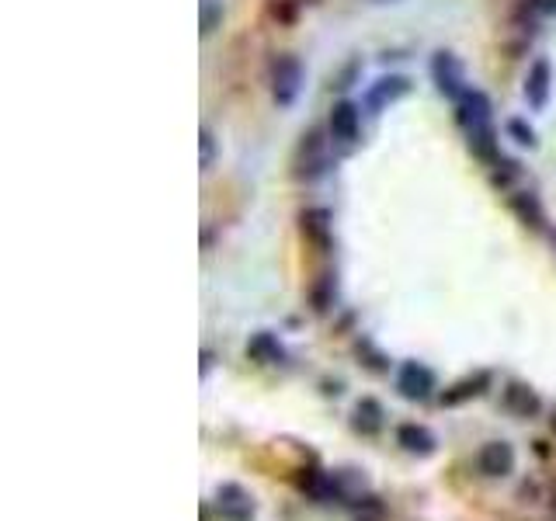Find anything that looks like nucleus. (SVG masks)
I'll return each mask as SVG.
<instances>
[{
  "label": "nucleus",
  "instance_id": "423d86ee",
  "mask_svg": "<svg viewBox=\"0 0 556 521\" xmlns=\"http://www.w3.org/2000/svg\"><path fill=\"white\" fill-rule=\"evenodd\" d=\"M515 445L511 442H487L484 449L477 452V469L487 476V480H504V476L515 473Z\"/></svg>",
  "mask_w": 556,
  "mask_h": 521
},
{
  "label": "nucleus",
  "instance_id": "412c9836",
  "mask_svg": "<svg viewBox=\"0 0 556 521\" xmlns=\"http://www.w3.org/2000/svg\"><path fill=\"white\" fill-rule=\"evenodd\" d=\"M219 14H223V11H219V7L212 4V0H206V4H202V32H206V35L216 32V21H219Z\"/></svg>",
  "mask_w": 556,
  "mask_h": 521
},
{
  "label": "nucleus",
  "instance_id": "ddd939ff",
  "mask_svg": "<svg viewBox=\"0 0 556 521\" xmlns=\"http://www.w3.org/2000/svg\"><path fill=\"white\" fill-rule=\"evenodd\" d=\"M334 494H338L341 504H355L358 497L369 494V476L362 473V469H334Z\"/></svg>",
  "mask_w": 556,
  "mask_h": 521
},
{
  "label": "nucleus",
  "instance_id": "5701e85b",
  "mask_svg": "<svg viewBox=\"0 0 556 521\" xmlns=\"http://www.w3.org/2000/svg\"><path fill=\"white\" fill-rule=\"evenodd\" d=\"M536 14H556V0H525Z\"/></svg>",
  "mask_w": 556,
  "mask_h": 521
},
{
  "label": "nucleus",
  "instance_id": "6e6552de",
  "mask_svg": "<svg viewBox=\"0 0 556 521\" xmlns=\"http://www.w3.org/2000/svg\"><path fill=\"white\" fill-rule=\"evenodd\" d=\"M397 445L407 452V456H417V459H431L438 452L435 431H431L428 424H417V421L400 424V428H397Z\"/></svg>",
  "mask_w": 556,
  "mask_h": 521
},
{
  "label": "nucleus",
  "instance_id": "20e7f679",
  "mask_svg": "<svg viewBox=\"0 0 556 521\" xmlns=\"http://www.w3.org/2000/svg\"><path fill=\"white\" fill-rule=\"evenodd\" d=\"M435 390H438V379H435V372H431L424 362H404V365H400L397 393L404 396V400H414V403L431 400Z\"/></svg>",
  "mask_w": 556,
  "mask_h": 521
},
{
  "label": "nucleus",
  "instance_id": "2eb2a0df",
  "mask_svg": "<svg viewBox=\"0 0 556 521\" xmlns=\"http://www.w3.org/2000/svg\"><path fill=\"white\" fill-rule=\"evenodd\" d=\"M487 386H490V372H477V376L459 379L456 386H449V390L442 393V403L445 407H459V403L473 400V396H484Z\"/></svg>",
  "mask_w": 556,
  "mask_h": 521
},
{
  "label": "nucleus",
  "instance_id": "6ab92c4d",
  "mask_svg": "<svg viewBox=\"0 0 556 521\" xmlns=\"http://www.w3.org/2000/svg\"><path fill=\"white\" fill-rule=\"evenodd\" d=\"M515 209L522 212V219L525 223H532V226H543V212H539V205H536V198L529 195V202L525 198H518L515 202Z\"/></svg>",
  "mask_w": 556,
  "mask_h": 521
},
{
  "label": "nucleus",
  "instance_id": "f03ea898",
  "mask_svg": "<svg viewBox=\"0 0 556 521\" xmlns=\"http://www.w3.org/2000/svg\"><path fill=\"white\" fill-rule=\"evenodd\" d=\"M268 80H272V98L278 101L282 108L296 105L299 91H303V63L296 60V56H275L272 60V70H268Z\"/></svg>",
  "mask_w": 556,
  "mask_h": 521
},
{
  "label": "nucleus",
  "instance_id": "0eeeda50",
  "mask_svg": "<svg viewBox=\"0 0 556 521\" xmlns=\"http://www.w3.org/2000/svg\"><path fill=\"white\" fill-rule=\"evenodd\" d=\"M327 126H331V139L338 146H355L358 136H362V115H358V105H351V101H338V105L331 108Z\"/></svg>",
  "mask_w": 556,
  "mask_h": 521
},
{
  "label": "nucleus",
  "instance_id": "aec40b11",
  "mask_svg": "<svg viewBox=\"0 0 556 521\" xmlns=\"http://www.w3.org/2000/svg\"><path fill=\"white\" fill-rule=\"evenodd\" d=\"M508 132L515 136V143H522V146H532V143H536V132L525 126V122H518V119L508 122Z\"/></svg>",
  "mask_w": 556,
  "mask_h": 521
},
{
  "label": "nucleus",
  "instance_id": "f3484780",
  "mask_svg": "<svg viewBox=\"0 0 556 521\" xmlns=\"http://www.w3.org/2000/svg\"><path fill=\"white\" fill-rule=\"evenodd\" d=\"M324 164H327L324 143H320L317 132H310L303 143V167H299V174H303V178H317V174L324 171Z\"/></svg>",
  "mask_w": 556,
  "mask_h": 521
},
{
  "label": "nucleus",
  "instance_id": "f257e3e1",
  "mask_svg": "<svg viewBox=\"0 0 556 521\" xmlns=\"http://www.w3.org/2000/svg\"><path fill=\"white\" fill-rule=\"evenodd\" d=\"M459 122H463L466 136H470L473 153H480L484 160L497 157V139H494V115H490V101L484 91H466L463 98L456 101Z\"/></svg>",
  "mask_w": 556,
  "mask_h": 521
},
{
  "label": "nucleus",
  "instance_id": "a211bd4d",
  "mask_svg": "<svg viewBox=\"0 0 556 521\" xmlns=\"http://www.w3.org/2000/svg\"><path fill=\"white\" fill-rule=\"evenodd\" d=\"M351 521H386V504L376 494H365L351 504Z\"/></svg>",
  "mask_w": 556,
  "mask_h": 521
},
{
  "label": "nucleus",
  "instance_id": "a878e982",
  "mask_svg": "<svg viewBox=\"0 0 556 521\" xmlns=\"http://www.w3.org/2000/svg\"><path fill=\"white\" fill-rule=\"evenodd\" d=\"M553 431H556V414H553Z\"/></svg>",
  "mask_w": 556,
  "mask_h": 521
},
{
  "label": "nucleus",
  "instance_id": "f8f14e48",
  "mask_svg": "<svg viewBox=\"0 0 556 521\" xmlns=\"http://www.w3.org/2000/svg\"><path fill=\"white\" fill-rule=\"evenodd\" d=\"M504 410L515 417H536L543 410V400L532 386L525 383H508L504 386Z\"/></svg>",
  "mask_w": 556,
  "mask_h": 521
},
{
  "label": "nucleus",
  "instance_id": "39448f33",
  "mask_svg": "<svg viewBox=\"0 0 556 521\" xmlns=\"http://www.w3.org/2000/svg\"><path fill=\"white\" fill-rule=\"evenodd\" d=\"M431 77H435L438 91H442L445 98H452V101H459L466 91H470V84H466L463 63H459L452 53H438L435 56V63H431Z\"/></svg>",
  "mask_w": 556,
  "mask_h": 521
},
{
  "label": "nucleus",
  "instance_id": "b1692460",
  "mask_svg": "<svg viewBox=\"0 0 556 521\" xmlns=\"http://www.w3.org/2000/svg\"><path fill=\"white\" fill-rule=\"evenodd\" d=\"M212 362H216V355H212V351H202V376H209Z\"/></svg>",
  "mask_w": 556,
  "mask_h": 521
},
{
  "label": "nucleus",
  "instance_id": "9b49d317",
  "mask_svg": "<svg viewBox=\"0 0 556 521\" xmlns=\"http://www.w3.org/2000/svg\"><path fill=\"white\" fill-rule=\"evenodd\" d=\"M299 490H303V494L310 497V501H317V504L338 501V494H334V473L317 469V466H310V469H303V473H299Z\"/></svg>",
  "mask_w": 556,
  "mask_h": 521
},
{
  "label": "nucleus",
  "instance_id": "dca6fc26",
  "mask_svg": "<svg viewBox=\"0 0 556 521\" xmlns=\"http://www.w3.org/2000/svg\"><path fill=\"white\" fill-rule=\"evenodd\" d=\"M411 91V80L407 77H386V80H379L376 87L369 91V108H383V105H393L397 98H404V94Z\"/></svg>",
  "mask_w": 556,
  "mask_h": 521
},
{
  "label": "nucleus",
  "instance_id": "7ed1b4c3",
  "mask_svg": "<svg viewBox=\"0 0 556 521\" xmlns=\"http://www.w3.org/2000/svg\"><path fill=\"white\" fill-rule=\"evenodd\" d=\"M216 511L223 521H254L258 518V501L247 487L240 483H219L216 487Z\"/></svg>",
  "mask_w": 556,
  "mask_h": 521
},
{
  "label": "nucleus",
  "instance_id": "9d476101",
  "mask_svg": "<svg viewBox=\"0 0 556 521\" xmlns=\"http://www.w3.org/2000/svg\"><path fill=\"white\" fill-rule=\"evenodd\" d=\"M386 424V410L379 400H372V396H362V400L355 403V410H351V428L358 431V435H379Z\"/></svg>",
  "mask_w": 556,
  "mask_h": 521
},
{
  "label": "nucleus",
  "instance_id": "4be33fe9",
  "mask_svg": "<svg viewBox=\"0 0 556 521\" xmlns=\"http://www.w3.org/2000/svg\"><path fill=\"white\" fill-rule=\"evenodd\" d=\"M212 153H216V143H212V132L202 129V167H212Z\"/></svg>",
  "mask_w": 556,
  "mask_h": 521
},
{
  "label": "nucleus",
  "instance_id": "1a4fd4ad",
  "mask_svg": "<svg viewBox=\"0 0 556 521\" xmlns=\"http://www.w3.org/2000/svg\"><path fill=\"white\" fill-rule=\"evenodd\" d=\"M550 91H553V70L546 60H536L529 66V73H525V101H529V108H546V101H550Z\"/></svg>",
  "mask_w": 556,
  "mask_h": 521
},
{
  "label": "nucleus",
  "instance_id": "393cba45",
  "mask_svg": "<svg viewBox=\"0 0 556 521\" xmlns=\"http://www.w3.org/2000/svg\"><path fill=\"white\" fill-rule=\"evenodd\" d=\"M550 508H553V515H556V490H553V501H550Z\"/></svg>",
  "mask_w": 556,
  "mask_h": 521
},
{
  "label": "nucleus",
  "instance_id": "4468645a",
  "mask_svg": "<svg viewBox=\"0 0 556 521\" xmlns=\"http://www.w3.org/2000/svg\"><path fill=\"white\" fill-rule=\"evenodd\" d=\"M247 355H251L258 365H282L285 362L282 341H278L275 334H268V330H258V334L247 341Z\"/></svg>",
  "mask_w": 556,
  "mask_h": 521
}]
</instances>
